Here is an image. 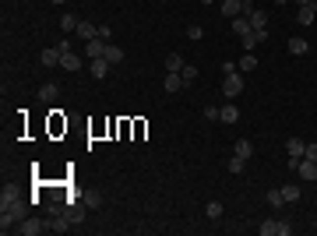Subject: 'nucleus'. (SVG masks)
<instances>
[{"label":"nucleus","mask_w":317,"mask_h":236,"mask_svg":"<svg viewBox=\"0 0 317 236\" xmlns=\"http://www.w3.org/2000/svg\"><path fill=\"white\" fill-rule=\"evenodd\" d=\"M25 212H28V201L18 194V198H11V201H0V229L7 233V229H14V222H21L25 219Z\"/></svg>","instance_id":"1"},{"label":"nucleus","mask_w":317,"mask_h":236,"mask_svg":"<svg viewBox=\"0 0 317 236\" xmlns=\"http://www.w3.org/2000/svg\"><path fill=\"white\" fill-rule=\"evenodd\" d=\"M247 18H250V28L257 32V39L264 43V39H268V11L254 7V11H247Z\"/></svg>","instance_id":"2"},{"label":"nucleus","mask_w":317,"mask_h":236,"mask_svg":"<svg viewBox=\"0 0 317 236\" xmlns=\"http://www.w3.org/2000/svg\"><path fill=\"white\" fill-rule=\"evenodd\" d=\"M243 85H247V81H243V74H226V81H222V95H226V99H236L240 92H243Z\"/></svg>","instance_id":"3"},{"label":"nucleus","mask_w":317,"mask_h":236,"mask_svg":"<svg viewBox=\"0 0 317 236\" xmlns=\"http://www.w3.org/2000/svg\"><path fill=\"white\" fill-rule=\"evenodd\" d=\"M106 46H109V43L95 35V39H88V43H85V57H88V60H99V57L106 53Z\"/></svg>","instance_id":"4"},{"label":"nucleus","mask_w":317,"mask_h":236,"mask_svg":"<svg viewBox=\"0 0 317 236\" xmlns=\"http://www.w3.org/2000/svg\"><path fill=\"white\" fill-rule=\"evenodd\" d=\"M43 229H50V226H43L39 219H25L21 226H14V233H21V236H39Z\"/></svg>","instance_id":"5"},{"label":"nucleus","mask_w":317,"mask_h":236,"mask_svg":"<svg viewBox=\"0 0 317 236\" xmlns=\"http://www.w3.org/2000/svg\"><path fill=\"white\" fill-rule=\"evenodd\" d=\"M296 173H300V180H317V162L314 159H300Z\"/></svg>","instance_id":"6"},{"label":"nucleus","mask_w":317,"mask_h":236,"mask_svg":"<svg viewBox=\"0 0 317 236\" xmlns=\"http://www.w3.org/2000/svg\"><path fill=\"white\" fill-rule=\"evenodd\" d=\"M219 120H222V124H236V120H240V109H236V102H233V99L219 109Z\"/></svg>","instance_id":"7"},{"label":"nucleus","mask_w":317,"mask_h":236,"mask_svg":"<svg viewBox=\"0 0 317 236\" xmlns=\"http://www.w3.org/2000/svg\"><path fill=\"white\" fill-rule=\"evenodd\" d=\"M60 57H64V53H60L57 46H50V50H43V53H39L43 67H57V64H60Z\"/></svg>","instance_id":"8"},{"label":"nucleus","mask_w":317,"mask_h":236,"mask_svg":"<svg viewBox=\"0 0 317 236\" xmlns=\"http://www.w3.org/2000/svg\"><path fill=\"white\" fill-rule=\"evenodd\" d=\"M286 152H289V159H303V152H307V141L289 138V141H286Z\"/></svg>","instance_id":"9"},{"label":"nucleus","mask_w":317,"mask_h":236,"mask_svg":"<svg viewBox=\"0 0 317 236\" xmlns=\"http://www.w3.org/2000/svg\"><path fill=\"white\" fill-rule=\"evenodd\" d=\"M183 64H187V60H183L180 53H169V57H166V74H180Z\"/></svg>","instance_id":"10"},{"label":"nucleus","mask_w":317,"mask_h":236,"mask_svg":"<svg viewBox=\"0 0 317 236\" xmlns=\"http://www.w3.org/2000/svg\"><path fill=\"white\" fill-rule=\"evenodd\" d=\"M307 50H310V43H307V39H300V35H293V39H289V53H293V57H303Z\"/></svg>","instance_id":"11"},{"label":"nucleus","mask_w":317,"mask_h":236,"mask_svg":"<svg viewBox=\"0 0 317 236\" xmlns=\"http://www.w3.org/2000/svg\"><path fill=\"white\" fill-rule=\"evenodd\" d=\"M78 35L88 43V39H95L99 35V25H92V21H78Z\"/></svg>","instance_id":"12"},{"label":"nucleus","mask_w":317,"mask_h":236,"mask_svg":"<svg viewBox=\"0 0 317 236\" xmlns=\"http://www.w3.org/2000/svg\"><path fill=\"white\" fill-rule=\"evenodd\" d=\"M60 67H64V71H81V57L78 53H64V57H60Z\"/></svg>","instance_id":"13"},{"label":"nucleus","mask_w":317,"mask_h":236,"mask_svg":"<svg viewBox=\"0 0 317 236\" xmlns=\"http://www.w3.org/2000/svg\"><path fill=\"white\" fill-rule=\"evenodd\" d=\"M222 14H226V18L243 14V0H222Z\"/></svg>","instance_id":"14"},{"label":"nucleus","mask_w":317,"mask_h":236,"mask_svg":"<svg viewBox=\"0 0 317 236\" xmlns=\"http://www.w3.org/2000/svg\"><path fill=\"white\" fill-rule=\"evenodd\" d=\"M233 32H236V35H247V32H254L247 14H236V18H233Z\"/></svg>","instance_id":"15"},{"label":"nucleus","mask_w":317,"mask_h":236,"mask_svg":"<svg viewBox=\"0 0 317 236\" xmlns=\"http://www.w3.org/2000/svg\"><path fill=\"white\" fill-rule=\"evenodd\" d=\"M236 67H240V74H247V71H254V67H257V57H254V53H243V57L236 60Z\"/></svg>","instance_id":"16"},{"label":"nucleus","mask_w":317,"mask_h":236,"mask_svg":"<svg viewBox=\"0 0 317 236\" xmlns=\"http://www.w3.org/2000/svg\"><path fill=\"white\" fill-rule=\"evenodd\" d=\"M296 21H300V25H314V21H317V7H300Z\"/></svg>","instance_id":"17"},{"label":"nucleus","mask_w":317,"mask_h":236,"mask_svg":"<svg viewBox=\"0 0 317 236\" xmlns=\"http://www.w3.org/2000/svg\"><path fill=\"white\" fill-rule=\"evenodd\" d=\"M106 71H109V60H106V57L92 60V78H106Z\"/></svg>","instance_id":"18"},{"label":"nucleus","mask_w":317,"mask_h":236,"mask_svg":"<svg viewBox=\"0 0 317 236\" xmlns=\"http://www.w3.org/2000/svg\"><path fill=\"white\" fill-rule=\"evenodd\" d=\"M233 155H240V159H250V155H254V145H250V141L243 138V141H236V145H233Z\"/></svg>","instance_id":"19"},{"label":"nucleus","mask_w":317,"mask_h":236,"mask_svg":"<svg viewBox=\"0 0 317 236\" xmlns=\"http://www.w3.org/2000/svg\"><path fill=\"white\" fill-rule=\"evenodd\" d=\"M162 88H166V92H180V88H183V78H180V74H166Z\"/></svg>","instance_id":"20"},{"label":"nucleus","mask_w":317,"mask_h":236,"mask_svg":"<svg viewBox=\"0 0 317 236\" xmlns=\"http://www.w3.org/2000/svg\"><path fill=\"white\" fill-rule=\"evenodd\" d=\"M240 43H243V53H254V46L261 39H257V32H247V35H240Z\"/></svg>","instance_id":"21"},{"label":"nucleus","mask_w":317,"mask_h":236,"mask_svg":"<svg viewBox=\"0 0 317 236\" xmlns=\"http://www.w3.org/2000/svg\"><path fill=\"white\" fill-rule=\"evenodd\" d=\"M102 57H106V60H109V64H120V60H124V50H120V46H113V43H109V46H106V53H102Z\"/></svg>","instance_id":"22"},{"label":"nucleus","mask_w":317,"mask_h":236,"mask_svg":"<svg viewBox=\"0 0 317 236\" xmlns=\"http://www.w3.org/2000/svg\"><path fill=\"white\" fill-rule=\"evenodd\" d=\"M279 190H282V198H286L289 205H293V201H300V187H296V183H286V187H279Z\"/></svg>","instance_id":"23"},{"label":"nucleus","mask_w":317,"mask_h":236,"mask_svg":"<svg viewBox=\"0 0 317 236\" xmlns=\"http://www.w3.org/2000/svg\"><path fill=\"white\" fill-rule=\"evenodd\" d=\"M261 236H279V219H264L261 222Z\"/></svg>","instance_id":"24"},{"label":"nucleus","mask_w":317,"mask_h":236,"mask_svg":"<svg viewBox=\"0 0 317 236\" xmlns=\"http://www.w3.org/2000/svg\"><path fill=\"white\" fill-rule=\"evenodd\" d=\"M60 28H64V32H78V18L64 11V18H60Z\"/></svg>","instance_id":"25"},{"label":"nucleus","mask_w":317,"mask_h":236,"mask_svg":"<svg viewBox=\"0 0 317 236\" xmlns=\"http://www.w3.org/2000/svg\"><path fill=\"white\" fill-rule=\"evenodd\" d=\"M39 99H46V102H53V99H57V85H53V81H46V85L39 88Z\"/></svg>","instance_id":"26"},{"label":"nucleus","mask_w":317,"mask_h":236,"mask_svg":"<svg viewBox=\"0 0 317 236\" xmlns=\"http://www.w3.org/2000/svg\"><path fill=\"white\" fill-rule=\"evenodd\" d=\"M205 215L208 219H222V201H208L205 205Z\"/></svg>","instance_id":"27"},{"label":"nucleus","mask_w":317,"mask_h":236,"mask_svg":"<svg viewBox=\"0 0 317 236\" xmlns=\"http://www.w3.org/2000/svg\"><path fill=\"white\" fill-rule=\"evenodd\" d=\"M180 78H183V85H190V81H197V67H194V64H183V71H180Z\"/></svg>","instance_id":"28"},{"label":"nucleus","mask_w":317,"mask_h":236,"mask_svg":"<svg viewBox=\"0 0 317 236\" xmlns=\"http://www.w3.org/2000/svg\"><path fill=\"white\" fill-rule=\"evenodd\" d=\"M268 205H271V208H282V205H286V198H282V190H279V187H275V190H268Z\"/></svg>","instance_id":"29"},{"label":"nucleus","mask_w":317,"mask_h":236,"mask_svg":"<svg viewBox=\"0 0 317 236\" xmlns=\"http://www.w3.org/2000/svg\"><path fill=\"white\" fill-rule=\"evenodd\" d=\"M85 205H88V208H99V205H102V194H99V190L85 194Z\"/></svg>","instance_id":"30"},{"label":"nucleus","mask_w":317,"mask_h":236,"mask_svg":"<svg viewBox=\"0 0 317 236\" xmlns=\"http://www.w3.org/2000/svg\"><path fill=\"white\" fill-rule=\"evenodd\" d=\"M229 169H233V173H243V169H247V159L233 155V159H229Z\"/></svg>","instance_id":"31"},{"label":"nucleus","mask_w":317,"mask_h":236,"mask_svg":"<svg viewBox=\"0 0 317 236\" xmlns=\"http://www.w3.org/2000/svg\"><path fill=\"white\" fill-rule=\"evenodd\" d=\"M187 35H190V39H194V43H197V39H201V35H205V28H201V25H190V28H187Z\"/></svg>","instance_id":"32"},{"label":"nucleus","mask_w":317,"mask_h":236,"mask_svg":"<svg viewBox=\"0 0 317 236\" xmlns=\"http://www.w3.org/2000/svg\"><path fill=\"white\" fill-rule=\"evenodd\" d=\"M303 159H314V162H317V141H307V152H303Z\"/></svg>","instance_id":"33"},{"label":"nucleus","mask_w":317,"mask_h":236,"mask_svg":"<svg viewBox=\"0 0 317 236\" xmlns=\"http://www.w3.org/2000/svg\"><path fill=\"white\" fill-rule=\"evenodd\" d=\"M109 35H113V28H109V25H99V39H106V43H109Z\"/></svg>","instance_id":"34"},{"label":"nucleus","mask_w":317,"mask_h":236,"mask_svg":"<svg viewBox=\"0 0 317 236\" xmlns=\"http://www.w3.org/2000/svg\"><path fill=\"white\" fill-rule=\"evenodd\" d=\"M205 120H219V109L215 106H205Z\"/></svg>","instance_id":"35"},{"label":"nucleus","mask_w":317,"mask_h":236,"mask_svg":"<svg viewBox=\"0 0 317 236\" xmlns=\"http://www.w3.org/2000/svg\"><path fill=\"white\" fill-rule=\"evenodd\" d=\"M236 71H240V67L233 64V60H226V64H222V74H236Z\"/></svg>","instance_id":"36"},{"label":"nucleus","mask_w":317,"mask_h":236,"mask_svg":"<svg viewBox=\"0 0 317 236\" xmlns=\"http://www.w3.org/2000/svg\"><path fill=\"white\" fill-rule=\"evenodd\" d=\"M254 7H257V0H243V14H247V11H254Z\"/></svg>","instance_id":"37"},{"label":"nucleus","mask_w":317,"mask_h":236,"mask_svg":"<svg viewBox=\"0 0 317 236\" xmlns=\"http://www.w3.org/2000/svg\"><path fill=\"white\" fill-rule=\"evenodd\" d=\"M293 4H300V7H307V4H314V0H293Z\"/></svg>","instance_id":"38"},{"label":"nucleus","mask_w":317,"mask_h":236,"mask_svg":"<svg viewBox=\"0 0 317 236\" xmlns=\"http://www.w3.org/2000/svg\"><path fill=\"white\" fill-rule=\"evenodd\" d=\"M275 4H289V0H275Z\"/></svg>","instance_id":"39"}]
</instances>
